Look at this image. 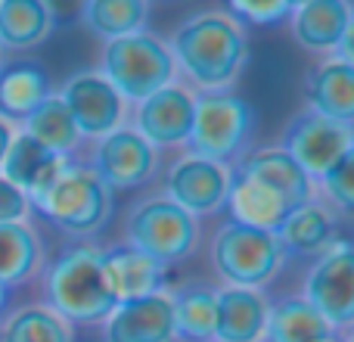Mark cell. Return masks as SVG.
I'll return each instance as SVG.
<instances>
[{"mask_svg":"<svg viewBox=\"0 0 354 342\" xmlns=\"http://www.w3.org/2000/svg\"><path fill=\"white\" fill-rule=\"evenodd\" d=\"M168 50L177 72L187 75L196 93H214L239 78L249 56V37L227 10H202L177 25Z\"/></svg>","mask_w":354,"mask_h":342,"instance_id":"obj_1","label":"cell"},{"mask_svg":"<svg viewBox=\"0 0 354 342\" xmlns=\"http://www.w3.org/2000/svg\"><path fill=\"white\" fill-rule=\"evenodd\" d=\"M44 305L68 324H103L115 312V299L103 274V249L93 243H68L44 274Z\"/></svg>","mask_w":354,"mask_h":342,"instance_id":"obj_2","label":"cell"},{"mask_svg":"<svg viewBox=\"0 0 354 342\" xmlns=\"http://www.w3.org/2000/svg\"><path fill=\"white\" fill-rule=\"evenodd\" d=\"M112 208H115L112 190L81 162H68L66 171L37 199H31V212H37L68 237L100 233L109 224Z\"/></svg>","mask_w":354,"mask_h":342,"instance_id":"obj_3","label":"cell"},{"mask_svg":"<svg viewBox=\"0 0 354 342\" xmlns=\"http://www.w3.org/2000/svg\"><path fill=\"white\" fill-rule=\"evenodd\" d=\"M100 75L118 91L124 103H143L147 97L159 93L162 87L174 84L177 66L168 50V41L159 35H128L109 41L100 56Z\"/></svg>","mask_w":354,"mask_h":342,"instance_id":"obj_4","label":"cell"},{"mask_svg":"<svg viewBox=\"0 0 354 342\" xmlns=\"http://www.w3.org/2000/svg\"><path fill=\"white\" fill-rule=\"evenodd\" d=\"M252 134H255V109L243 97L230 91L196 93L193 131L187 141L189 156L218 165L239 162L249 150Z\"/></svg>","mask_w":354,"mask_h":342,"instance_id":"obj_5","label":"cell"},{"mask_svg":"<svg viewBox=\"0 0 354 342\" xmlns=\"http://www.w3.org/2000/svg\"><path fill=\"white\" fill-rule=\"evenodd\" d=\"M212 262L227 287L261 289L280 274L286 252L274 231H258V227L227 221L214 233Z\"/></svg>","mask_w":354,"mask_h":342,"instance_id":"obj_6","label":"cell"},{"mask_svg":"<svg viewBox=\"0 0 354 342\" xmlns=\"http://www.w3.org/2000/svg\"><path fill=\"white\" fill-rule=\"evenodd\" d=\"M124 237H128V246L147 252L149 258L168 268L193 255L199 243V221L180 206H174L168 196H153L131 208L124 221Z\"/></svg>","mask_w":354,"mask_h":342,"instance_id":"obj_7","label":"cell"},{"mask_svg":"<svg viewBox=\"0 0 354 342\" xmlns=\"http://www.w3.org/2000/svg\"><path fill=\"white\" fill-rule=\"evenodd\" d=\"M301 299L336 330H354V243L339 240L314 258L301 287Z\"/></svg>","mask_w":354,"mask_h":342,"instance_id":"obj_8","label":"cell"},{"mask_svg":"<svg viewBox=\"0 0 354 342\" xmlns=\"http://www.w3.org/2000/svg\"><path fill=\"white\" fill-rule=\"evenodd\" d=\"M354 147V128L324 118L305 109L286 125L280 137V150L295 162L314 183L326 174Z\"/></svg>","mask_w":354,"mask_h":342,"instance_id":"obj_9","label":"cell"},{"mask_svg":"<svg viewBox=\"0 0 354 342\" xmlns=\"http://www.w3.org/2000/svg\"><path fill=\"white\" fill-rule=\"evenodd\" d=\"M109 190H134L159 168V150L143 141L134 128L122 125L93 143L91 162H84Z\"/></svg>","mask_w":354,"mask_h":342,"instance_id":"obj_10","label":"cell"},{"mask_svg":"<svg viewBox=\"0 0 354 342\" xmlns=\"http://www.w3.org/2000/svg\"><path fill=\"white\" fill-rule=\"evenodd\" d=\"M59 100L72 112L81 137L100 141V137L112 134L115 128L124 125V100L118 97V91L100 72L72 75L62 84Z\"/></svg>","mask_w":354,"mask_h":342,"instance_id":"obj_11","label":"cell"},{"mask_svg":"<svg viewBox=\"0 0 354 342\" xmlns=\"http://www.w3.org/2000/svg\"><path fill=\"white\" fill-rule=\"evenodd\" d=\"M227 187H230V168L189 153L171 162L165 174V196L193 218L221 212L227 202Z\"/></svg>","mask_w":354,"mask_h":342,"instance_id":"obj_12","label":"cell"},{"mask_svg":"<svg viewBox=\"0 0 354 342\" xmlns=\"http://www.w3.org/2000/svg\"><path fill=\"white\" fill-rule=\"evenodd\" d=\"M196 116V91L187 84H168L159 93L137 103L134 112V131L149 141L156 150L168 147H187L189 131H193Z\"/></svg>","mask_w":354,"mask_h":342,"instance_id":"obj_13","label":"cell"},{"mask_svg":"<svg viewBox=\"0 0 354 342\" xmlns=\"http://www.w3.org/2000/svg\"><path fill=\"white\" fill-rule=\"evenodd\" d=\"M103 342H177L171 293L122 302L103 321Z\"/></svg>","mask_w":354,"mask_h":342,"instance_id":"obj_14","label":"cell"},{"mask_svg":"<svg viewBox=\"0 0 354 342\" xmlns=\"http://www.w3.org/2000/svg\"><path fill=\"white\" fill-rule=\"evenodd\" d=\"M103 274L109 283V293L115 305L134 299H147L165 289V264L149 258L147 252L134 249L128 243H118L112 249H103Z\"/></svg>","mask_w":354,"mask_h":342,"instance_id":"obj_15","label":"cell"},{"mask_svg":"<svg viewBox=\"0 0 354 342\" xmlns=\"http://www.w3.org/2000/svg\"><path fill=\"white\" fill-rule=\"evenodd\" d=\"M224 206L230 212V221L258 227V231H277L295 212L277 190H270L268 183H261L258 177L239 168H230V187H227Z\"/></svg>","mask_w":354,"mask_h":342,"instance_id":"obj_16","label":"cell"},{"mask_svg":"<svg viewBox=\"0 0 354 342\" xmlns=\"http://www.w3.org/2000/svg\"><path fill=\"white\" fill-rule=\"evenodd\" d=\"M270 302L261 289L224 287L218 289L214 342H264Z\"/></svg>","mask_w":354,"mask_h":342,"instance_id":"obj_17","label":"cell"},{"mask_svg":"<svg viewBox=\"0 0 354 342\" xmlns=\"http://www.w3.org/2000/svg\"><path fill=\"white\" fill-rule=\"evenodd\" d=\"M354 16V3L348 0H301L292 3L289 25L292 37L311 53H333L336 44L342 41Z\"/></svg>","mask_w":354,"mask_h":342,"instance_id":"obj_18","label":"cell"},{"mask_svg":"<svg viewBox=\"0 0 354 342\" xmlns=\"http://www.w3.org/2000/svg\"><path fill=\"white\" fill-rule=\"evenodd\" d=\"M274 233L286 255L320 258L326 249H333L339 243V221L326 202L311 199L295 208Z\"/></svg>","mask_w":354,"mask_h":342,"instance_id":"obj_19","label":"cell"},{"mask_svg":"<svg viewBox=\"0 0 354 342\" xmlns=\"http://www.w3.org/2000/svg\"><path fill=\"white\" fill-rule=\"evenodd\" d=\"M68 162H72L68 156L50 153L47 147L35 143L28 134L16 131L10 153H6L3 165H0V174H3L12 187L22 190L28 199H37V196L66 171Z\"/></svg>","mask_w":354,"mask_h":342,"instance_id":"obj_20","label":"cell"},{"mask_svg":"<svg viewBox=\"0 0 354 342\" xmlns=\"http://www.w3.org/2000/svg\"><path fill=\"white\" fill-rule=\"evenodd\" d=\"M308 109L354 128V69L336 56L317 62L305 81Z\"/></svg>","mask_w":354,"mask_h":342,"instance_id":"obj_21","label":"cell"},{"mask_svg":"<svg viewBox=\"0 0 354 342\" xmlns=\"http://www.w3.org/2000/svg\"><path fill=\"white\" fill-rule=\"evenodd\" d=\"M233 168H239V171H245V174L258 177L261 183H268V187L277 190L292 208L311 202L314 193H317V183L295 165L280 147H264V150H255V153H245Z\"/></svg>","mask_w":354,"mask_h":342,"instance_id":"obj_22","label":"cell"},{"mask_svg":"<svg viewBox=\"0 0 354 342\" xmlns=\"http://www.w3.org/2000/svg\"><path fill=\"white\" fill-rule=\"evenodd\" d=\"M50 78L35 60H19L0 66V116L22 125L50 97Z\"/></svg>","mask_w":354,"mask_h":342,"instance_id":"obj_23","label":"cell"},{"mask_svg":"<svg viewBox=\"0 0 354 342\" xmlns=\"http://www.w3.org/2000/svg\"><path fill=\"white\" fill-rule=\"evenodd\" d=\"M56 12L44 0H0V50H31L50 37Z\"/></svg>","mask_w":354,"mask_h":342,"instance_id":"obj_24","label":"cell"},{"mask_svg":"<svg viewBox=\"0 0 354 342\" xmlns=\"http://www.w3.org/2000/svg\"><path fill=\"white\" fill-rule=\"evenodd\" d=\"M44 268V243L37 231L22 224H0V287L16 289Z\"/></svg>","mask_w":354,"mask_h":342,"instance_id":"obj_25","label":"cell"},{"mask_svg":"<svg viewBox=\"0 0 354 342\" xmlns=\"http://www.w3.org/2000/svg\"><path fill=\"white\" fill-rule=\"evenodd\" d=\"M19 131L28 134L35 143L47 147L50 153L68 156V159H72V153L78 150V143L84 141L78 125H75V118H72V112H68L66 103L59 100V93H50V97L19 125Z\"/></svg>","mask_w":354,"mask_h":342,"instance_id":"obj_26","label":"cell"},{"mask_svg":"<svg viewBox=\"0 0 354 342\" xmlns=\"http://www.w3.org/2000/svg\"><path fill=\"white\" fill-rule=\"evenodd\" d=\"M336 336L333 327L301 296H289L270 305L264 342H320Z\"/></svg>","mask_w":354,"mask_h":342,"instance_id":"obj_27","label":"cell"},{"mask_svg":"<svg viewBox=\"0 0 354 342\" xmlns=\"http://www.w3.org/2000/svg\"><path fill=\"white\" fill-rule=\"evenodd\" d=\"M174 333L183 342H214L218 293L205 283H187L171 293Z\"/></svg>","mask_w":354,"mask_h":342,"instance_id":"obj_28","label":"cell"},{"mask_svg":"<svg viewBox=\"0 0 354 342\" xmlns=\"http://www.w3.org/2000/svg\"><path fill=\"white\" fill-rule=\"evenodd\" d=\"M149 10L153 6L147 0H87L81 6V19H84L87 31H93L109 44L118 37L140 35L149 22Z\"/></svg>","mask_w":354,"mask_h":342,"instance_id":"obj_29","label":"cell"},{"mask_svg":"<svg viewBox=\"0 0 354 342\" xmlns=\"http://www.w3.org/2000/svg\"><path fill=\"white\" fill-rule=\"evenodd\" d=\"M0 342H78L75 327L44 302L22 305L0 324Z\"/></svg>","mask_w":354,"mask_h":342,"instance_id":"obj_30","label":"cell"},{"mask_svg":"<svg viewBox=\"0 0 354 342\" xmlns=\"http://www.w3.org/2000/svg\"><path fill=\"white\" fill-rule=\"evenodd\" d=\"M326 202L342 212H354V147L317 181Z\"/></svg>","mask_w":354,"mask_h":342,"instance_id":"obj_31","label":"cell"},{"mask_svg":"<svg viewBox=\"0 0 354 342\" xmlns=\"http://www.w3.org/2000/svg\"><path fill=\"white\" fill-rule=\"evenodd\" d=\"M227 10H230V16L239 25H261V28H268V25L289 19L292 3L289 0H233Z\"/></svg>","mask_w":354,"mask_h":342,"instance_id":"obj_32","label":"cell"},{"mask_svg":"<svg viewBox=\"0 0 354 342\" xmlns=\"http://www.w3.org/2000/svg\"><path fill=\"white\" fill-rule=\"evenodd\" d=\"M31 215V199L0 174V224H22Z\"/></svg>","mask_w":354,"mask_h":342,"instance_id":"obj_33","label":"cell"},{"mask_svg":"<svg viewBox=\"0 0 354 342\" xmlns=\"http://www.w3.org/2000/svg\"><path fill=\"white\" fill-rule=\"evenodd\" d=\"M333 56H336L339 62H345V66H351V69H354V16H351L348 28H345L342 41H339V44H336V50H333Z\"/></svg>","mask_w":354,"mask_h":342,"instance_id":"obj_34","label":"cell"},{"mask_svg":"<svg viewBox=\"0 0 354 342\" xmlns=\"http://www.w3.org/2000/svg\"><path fill=\"white\" fill-rule=\"evenodd\" d=\"M16 125L10 122V118H3L0 116V165H3V159H6V153H10V147H12V137H16Z\"/></svg>","mask_w":354,"mask_h":342,"instance_id":"obj_35","label":"cell"},{"mask_svg":"<svg viewBox=\"0 0 354 342\" xmlns=\"http://www.w3.org/2000/svg\"><path fill=\"white\" fill-rule=\"evenodd\" d=\"M6 302H10V289H6V287H0V312H3V308H6Z\"/></svg>","mask_w":354,"mask_h":342,"instance_id":"obj_36","label":"cell"},{"mask_svg":"<svg viewBox=\"0 0 354 342\" xmlns=\"http://www.w3.org/2000/svg\"><path fill=\"white\" fill-rule=\"evenodd\" d=\"M320 342H342V339H336V336H330V339H320Z\"/></svg>","mask_w":354,"mask_h":342,"instance_id":"obj_37","label":"cell"},{"mask_svg":"<svg viewBox=\"0 0 354 342\" xmlns=\"http://www.w3.org/2000/svg\"><path fill=\"white\" fill-rule=\"evenodd\" d=\"M345 342H354V330H351V336H348V339H345Z\"/></svg>","mask_w":354,"mask_h":342,"instance_id":"obj_38","label":"cell"},{"mask_svg":"<svg viewBox=\"0 0 354 342\" xmlns=\"http://www.w3.org/2000/svg\"><path fill=\"white\" fill-rule=\"evenodd\" d=\"M0 66H3V50H0Z\"/></svg>","mask_w":354,"mask_h":342,"instance_id":"obj_39","label":"cell"}]
</instances>
